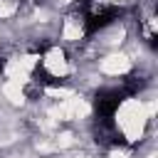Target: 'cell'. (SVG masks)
Wrapping results in <instances>:
<instances>
[{
	"mask_svg": "<svg viewBox=\"0 0 158 158\" xmlns=\"http://www.w3.org/2000/svg\"><path fill=\"white\" fill-rule=\"evenodd\" d=\"M126 96L121 94V89H101V91H96V96H94V111H96V118H114V114H116V109L121 106V101H123Z\"/></svg>",
	"mask_w": 158,
	"mask_h": 158,
	"instance_id": "cell-1",
	"label": "cell"
},
{
	"mask_svg": "<svg viewBox=\"0 0 158 158\" xmlns=\"http://www.w3.org/2000/svg\"><path fill=\"white\" fill-rule=\"evenodd\" d=\"M7 62H10V57H7V52L0 47V72H5V69H7Z\"/></svg>",
	"mask_w": 158,
	"mask_h": 158,
	"instance_id": "cell-2",
	"label": "cell"
}]
</instances>
